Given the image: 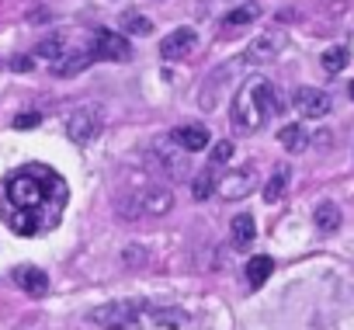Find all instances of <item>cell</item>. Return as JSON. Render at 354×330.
<instances>
[{"instance_id":"cell-3","label":"cell","mask_w":354,"mask_h":330,"mask_svg":"<svg viewBox=\"0 0 354 330\" xmlns=\"http://www.w3.org/2000/svg\"><path fill=\"white\" fill-rule=\"evenodd\" d=\"M91 320L104 330H136L142 320V302L132 299H118V302H104L91 313Z\"/></svg>"},{"instance_id":"cell-1","label":"cell","mask_w":354,"mask_h":330,"mask_svg":"<svg viewBox=\"0 0 354 330\" xmlns=\"http://www.w3.org/2000/svg\"><path fill=\"white\" fill-rule=\"evenodd\" d=\"M70 202V185L46 163H25L4 178L0 219L18 237H42L59 226Z\"/></svg>"},{"instance_id":"cell-25","label":"cell","mask_w":354,"mask_h":330,"mask_svg":"<svg viewBox=\"0 0 354 330\" xmlns=\"http://www.w3.org/2000/svg\"><path fill=\"white\" fill-rule=\"evenodd\" d=\"M35 53H39V56H46V59H59V56H63V39H56V35H53V39H46Z\"/></svg>"},{"instance_id":"cell-12","label":"cell","mask_w":354,"mask_h":330,"mask_svg":"<svg viewBox=\"0 0 354 330\" xmlns=\"http://www.w3.org/2000/svg\"><path fill=\"white\" fill-rule=\"evenodd\" d=\"M136 202H139L136 212H146V216H163L174 205V199H170L167 188H146L142 195H136Z\"/></svg>"},{"instance_id":"cell-20","label":"cell","mask_w":354,"mask_h":330,"mask_svg":"<svg viewBox=\"0 0 354 330\" xmlns=\"http://www.w3.org/2000/svg\"><path fill=\"white\" fill-rule=\"evenodd\" d=\"M216 171H219V167H212V163H209V167L192 181V195H195L198 202H205L209 195H216Z\"/></svg>"},{"instance_id":"cell-16","label":"cell","mask_w":354,"mask_h":330,"mask_svg":"<svg viewBox=\"0 0 354 330\" xmlns=\"http://www.w3.org/2000/svg\"><path fill=\"white\" fill-rule=\"evenodd\" d=\"M257 18H261V8L247 0V4H240L236 11H230V15L223 18V28H243V25H254Z\"/></svg>"},{"instance_id":"cell-14","label":"cell","mask_w":354,"mask_h":330,"mask_svg":"<svg viewBox=\"0 0 354 330\" xmlns=\"http://www.w3.org/2000/svg\"><path fill=\"white\" fill-rule=\"evenodd\" d=\"M149 320H153L160 330H181V327L188 323V316H185L181 309H174V306H156V309L149 313Z\"/></svg>"},{"instance_id":"cell-19","label":"cell","mask_w":354,"mask_h":330,"mask_svg":"<svg viewBox=\"0 0 354 330\" xmlns=\"http://www.w3.org/2000/svg\"><path fill=\"white\" fill-rule=\"evenodd\" d=\"M91 59H94V53H66V59H56L53 70H56L59 77H73V73H80Z\"/></svg>"},{"instance_id":"cell-29","label":"cell","mask_w":354,"mask_h":330,"mask_svg":"<svg viewBox=\"0 0 354 330\" xmlns=\"http://www.w3.org/2000/svg\"><path fill=\"white\" fill-rule=\"evenodd\" d=\"M351 101H354V84H351Z\"/></svg>"},{"instance_id":"cell-7","label":"cell","mask_w":354,"mask_h":330,"mask_svg":"<svg viewBox=\"0 0 354 330\" xmlns=\"http://www.w3.org/2000/svg\"><path fill=\"white\" fill-rule=\"evenodd\" d=\"M292 108L302 118H323L330 111V94L326 91H316V87H299L292 94Z\"/></svg>"},{"instance_id":"cell-6","label":"cell","mask_w":354,"mask_h":330,"mask_svg":"<svg viewBox=\"0 0 354 330\" xmlns=\"http://www.w3.org/2000/svg\"><path fill=\"white\" fill-rule=\"evenodd\" d=\"M254 185H257L254 167H243V171H226L223 178H216V192H219V199H226V202H236V199L250 195V192H254Z\"/></svg>"},{"instance_id":"cell-17","label":"cell","mask_w":354,"mask_h":330,"mask_svg":"<svg viewBox=\"0 0 354 330\" xmlns=\"http://www.w3.org/2000/svg\"><path fill=\"white\" fill-rule=\"evenodd\" d=\"M278 139H281V146L288 149V153H302L306 146H309V132L295 122V125H285L281 132H278Z\"/></svg>"},{"instance_id":"cell-11","label":"cell","mask_w":354,"mask_h":330,"mask_svg":"<svg viewBox=\"0 0 354 330\" xmlns=\"http://www.w3.org/2000/svg\"><path fill=\"white\" fill-rule=\"evenodd\" d=\"M170 139L181 146L185 153H198V149H205L209 146V129L205 125H177L174 132H170Z\"/></svg>"},{"instance_id":"cell-4","label":"cell","mask_w":354,"mask_h":330,"mask_svg":"<svg viewBox=\"0 0 354 330\" xmlns=\"http://www.w3.org/2000/svg\"><path fill=\"white\" fill-rule=\"evenodd\" d=\"M101 125H104L101 111H97L94 104H84V108H77V111L66 118V136H70L73 143H80V146H84V143L97 139Z\"/></svg>"},{"instance_id":"cell-24","label":"cell","mask_w":354,"mask_h":330,"mask_svg":"<svg viewBox=\"0 0 354 330\" xmlns=\"http://www.w3.org/2000/svg\"><path fill=\"white\" fill-rule=\"evenodd\" d=\"M230 156H233V143H226V139H223V143H216V149H212V160H209V163H212V167H226Z\"/></svg>"},{"instance_id":"cell-8","label":"cell","mask_w":354,"mask_h":330,"mask_svg":"<svg viewBox=\"0 0 354 330\" xmlns=\"http://www.w3.org/2000/svg\"><path fill=\"white\" fill-rule=\"evenodd\" d=\"M156 153H160V163H163V171L174 178V181H188V156H185V149L177 146L170 136L163 139V143H156Z\"/></svg>"},{"instance_id":"cell-9","label":"cell","mask_w":354,"mask_h":330,"mask_svg":"<svg viewBox=\"0 0 354 330\" xmlns=\"http://www.w3.org/2000/svg\"><path fill=\"white\" fill-rule=\"evenodd\" d=\"M195 42H198V35L192 28H177V32L160 39V56L163 59H181V56H188L195 49Z\"/></svg>"},{"instance_id":"cell-22","label":"cell","mask_w":354,"mask_h":330,"mask_svg":"<svg viewBox=\"0 0 354 330\" xmlns=\"http://www.w3.org/2000/svg\"><path fill=\"white\" fill-rule=\"evenodd\" d=\"M347 59H351V53H347L344 46H333V49L323 53V70H326V73H340V70L347 66Z\"/></svg>"},{"instance_id":"cell-10","label":"cell","mask_w":354,"mask_h":330,"mask_svg":"<svg viewBox=\"0 0 354 330\" xmlns=\"http://www.w3.org/2000/svg\"><path fill=\"white\" fill-rule=\"evenodd\" d=\"M281 46H285V32H264L257 42H250L243 59L247 63H268V59H274L281 53Z\"/></svg>"},{"instance_id":"cell-13","label":"cell","mask_w":354,"mask_h":330,"mask_svg":"<svg viewBox=\"0 0 354 330\" xmlns=\"http://www.w3.org/2000/svg\"><path fill=\"white\" fill-rule=\"evenodd\" d=\"M15 282H18L28 295H46V292H49V275H46L42 268H35V264L15 268Z\"/></svg>"},{"instance_id":"cell-27","label":"cell","mask_w":354,"mask_h":330,"mask_svg":"<svg viewBox=\"0 0 354 330\" xmlns=\"http://www.w3.org/2000/svg\"><path fill=\"white\" fill-rule=\"evenodd\" d=\"M39 122H42V115H39V111H25V115H18V118H15V129H35Z\"/></svg>"},{"instance_id":"cell-15","label":"cell","mask_w":354,"mask_h":330,"mask_svg":"<svg viewBox=\"0 0 354 330\" xmlns=\"http://www.w3.org/2000/svg\"><path fill=\"white\" fill-rule=\"evenodd\" d=\"M271 271H274V261L268 257V254H257V257H250L247 261V282L257 288V285H264L268 278H271Z\"/></svg>"},{"instance_id":"cell-18","label":"cell","mask_w":354,"mask_h":330,"mask_svg":"<svg viewBox=\"0 0 354 330\" xmlns=\"http://www.w3.org/2000/svg\"><path fill=\"white\" fill-rule=\"evenodd\" d=\"M313 219H316V230H319V233H333V230L340 226V209H337L333 202H319Z\"/></svg>"},{"instance_id":"cell-26","label":"cell","mask_w":354,"mask_h":330,"mask_svg":"<svg viewBox=\"0 0 354 330\" xmlns=\"http://www.w3.org/2000/svg\"><path fill=\"white\" fill-rule=\"evenodd\" d=\"M129 21V32H136V35H149L153 32V21L149 18H125Z\"/></svg>"},{"instance_id":"cell-23","label":"cell","mask_w":354,"mask_h":330,"mask_svg":"<svg viewBox=\"0 0 354 330\" xmlns=\"http://www.w3.org/2000/svg\"><path fill=\"white\" fill-rule=\"evenodd\" d=\"M254 237H257L254 216H247V212H243V216H236V219H233V240H236V244H250Z\"/></svg>"},{"instance_id":"cell-5","label":"cell","mask_w":354,"mask_h":330,"mask_svg":"<svg viewBox=\"0 0 354 330\" xmlns=\"http://www.w3.org/2000/svg\"><path fill=\"white\" fill-rule=\"evenodd\" d=\"M91 53H94V59L125 63V59L132 56V46H129V39H125V35L108 32V28H97V32H94V39H91Z\"/></svg>"},{"instance_id":"cell-28","label":"cell","mask_w":354,"mask_h":330,"mask_svg":"<svg viewBox=\"0 0 354 330\" xmlns=\"http://www.w3.org/2000/svg\"><path fill=\"white\" fill-rule=\"evenodd\" d=\"M11 66H15V70H32V59H25V56H18V59H15Z\"/></svg>"},{"instance_id":"cell-2","label":"cell","mask_w":354,"mask_h":330,"mask_svg":"<svg viewBox=\"0 0 354 330\" xmlns=\"http://www.w3.org/2000/svg\"><path fill=\"white\" fill-rule=\"evenodd\" d=\"M281 111V94L268 77H247L233 98V129L236 132H261Z\"/></svg>"},{"instance_id":"cell-21","label":"cell","mask_w":354,"mask_h":330,"mask_svg":"<svg viewBox=\"0 0 354 330\" xmlns=\"http://www.w3.org/2000/svg\"><path fill=\"white\" fill-rule=\"evenodd\" d=\"M285 188H288V171L278 167L274 178L264 185V199H268V205H271V202H281V199H285Z\"/></svg>"}]
</instances>
